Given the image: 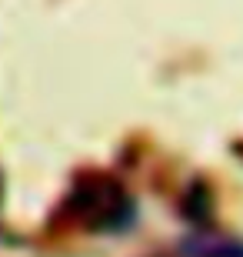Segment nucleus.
Returning a JSON list of instances; mask_svg holds the SVG:
<instances>
[{
	"instance_id": "nucleus-1",
	"label": "nucleus",
	"mask_w": 243,
	"mask_h": 257,
	"mask_svg": "<svg viewBox=\"0 0 243 257\" xmlns=\"http://www.w3.org/2000/svg\"><path fill=\"white\" fill-rule=\"evenodd\" d=\"M70 207H77L80 220H87L97 230H120L133 220V200L120 184L107 177L84 181L70 197Z\"/></svg>"
},
{
	"instance_id": "nucleus-2",
	"label": "nucleus",
	"mask_w": 243,
	"mask_h": 257,
	"mask_svg": "<svg viewBox=\"0 0 243 257\" xmlns=\"http://www.w3.org/2000/svg\"><path fill=\"white\" fill-rule=\"evenodd\" d=\"M183 257H243V240L220 230H193L180 240Z\"/></svg>"
}]
</instances>
